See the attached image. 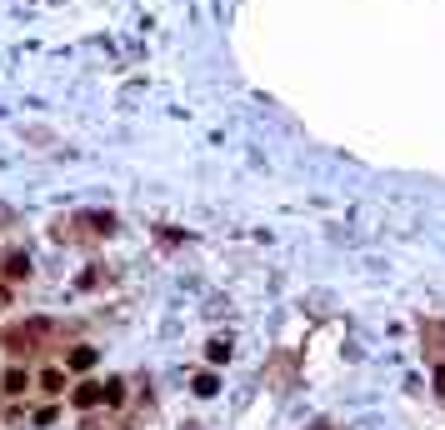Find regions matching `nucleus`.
Returning <instances> with one entry per match:
<instances>
[{
    "label": "nucleus",
    "instance_id": "f257e3e1",
    "mask_svg": "<svg viewBox=\"0 0 445 430\" xmlns=\"http://www.w3.org/2000/svg\"><path fill=\"white\" fill-rule=\"evenodd\" d=\"M0 271H6V281H25V276H30V255H25V250H11Z\"/></svg>",
    "mask_w": 445,
    "mask_h": 430
},
{
    "label": "nucleus",
    "instance_id": "f03ea898",
    "mask_svg": "<svg viewBox=\"0 0 445 430\" xmlns=\"http://www.w3.org/2000/svg\"><path fill=\"white\" fill-rule=\"evenodd\" d=\"M35 386H40L45 395H61V391H66V370H55V365H45V370L35 375Z\"/></svg>",
    "mask_w": 445,
    "mask_h": 430
},
{
    "label": "nucleus",
    "instance_id": "7ed1b4c3",
    "mask_svg": "<svg viewBox=\"0 0 445 430\" xmlns=\"http://www.w3.org/2000/svg\"><path fill=\"white\" fill-rule=\"evenodd\" d=\"M20 391H30V375L16 365V370H6V395H20Z\"/></svg>",
    "mask_w": 445,
    "mask_h": 430
},
{
    "label": "nucleus",
    "instance_id": "20e7f679",
    "mask_svg": "<svg viewBox=\"0 0 445 430\" xmlns=\"http://www.w3.org/2000/svg\"><path fill=\"white\" fill-rule=\"evenodd\" d=\"M95 365V345H75L71 350V370H90Z\"/></svg>",
    "mask_w": 445,
    "mask_h": 430
},
{
    "label": "nucleus",
    "instance_id": "39448f33",
    "mask_svg": "<svg viewBox=\"0 0 445 430\" xmlns=\"http://www.w3.org/2000/svg\"><path fill=\"white\" fill-rule=\"evenodd\" d=\"M100 400H105V405H126V386H121V381H105V386H100Z\"/></svg>",
    "mask_w": 445,
    "mask_h": 430
},
{
    "label": "nucleus",
    "instance_id": "423d86ee",
    "mask_svg": "<svg viewBox=\"0 0 445 430\" xmlns=\"http://www.w3.org/2000/svg\"><path fill=\"white\" fill-rule=\"evenodd\" d=\"M75 405H80V410L100 405V386H75Z\"/></svg>",
    "mask_w": 445,
    "mask_h": 430
},
{
    "label": "nucleus",
    "instance_id": "0eeeda50",
    "mask_svg": "<svg viewBox=\"0 0 445 430\" xmlns=\"http://www.w3.org/2000/svg\"><path fill=\"white\" fill-rule=\"evenodd\" d=\"M215 391H220V381H215L210 370H200V375H195V395H205V400H210Z\"/></svg>",
    "mask_w": 445,
    "mask_h": 430
},
{
    "label": "nucleus",
    "instance_id": "6e6552de",
    "mask_svg": "<svg viewBox=\"0 0 445 430\" xmlns=\"http://www.w3.org/2000/svg\"><path fill=\"white\" fill-rule=\"evenodd\" d=\"M205 355H210L215 365H226V360H231V345H226V340H210V350H205Z\"/></svg>",
    "mask_w": 445,
    "mask_h": 430
},
{
    "label": "nucleus",
    "instance_id": "1a4fd4ad",
    "mask_svg": "<svg viewBox=\"0 0 445 430\" xmlns=\"http://www.w3.org/2000/svg\"><path fill=\"white\" fill-rule=\"evenodd\" d=\"M430 386H435V395L445 400V365H435V375H430Z\"/></svg>",
    "mask_w": 445,
    "mask_h": 430
},
{
    "label": "nucleus",
    "instance_id": "9d476101",
    "mask_svg": "<svg viewBox=\"0 0 445 430\" xmlns=\"http://www.w3.org/2000/svg\"><path fill=\"white\" fill-rule=\"evenodd\" d=\"M0 305H11V285H0Z\"/></svg>",
    "mask_w": 445,
    "mask_h": 430
},
{
    "label": "nucleus",
    "instance_id": "9b49d317",
    "mask_svg": "<svg viewBox=\"0 0 445 430\" xmlns=\"http://www.w3.org/2000/svg\"><path fill=\"white\" fill-rule=\"evenodd\" d=\"M315 430H330V425H315Z\"/></svg>",
    "mask_w": 445,
    "mask_h": 430
}]
</instances>
